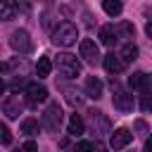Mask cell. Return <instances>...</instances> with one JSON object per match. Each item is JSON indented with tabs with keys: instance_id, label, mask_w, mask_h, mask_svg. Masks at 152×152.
Returning <instances> with one entry per match:
<instances>
[{
	"instance_id": "4",
	"label": "cell",
	"mask_w": 152,
	"mask_h": 152,
	"mask_svg": "<svg viewBox=\"0 0 152 152\" xmlns=\"http://www.w3.org/2000/svg\"><path fill=\"white\" fill-rule=\"evenodd\" d=\"M10 48H12L14 52H21V55L31 52V50H33V43H31L28 31H26V28H17V31H12V36H10Z\"/></svg>"
},
{
	"instance_id": "15",
	"label": "cell",
	"mask_w": 152,
	"mask_h": 152,
	"mask_svg": "<svg viewBox=\"0 0 152 152\" xmlns=\"http://www.w3.org/2000/svg\"><path fill=\"white\" fill-rule=\"evenodd\" d=\"M86 90H88V95L90 97H102V81L97 78V76H88L86 78Z\"/></svg>"
},
{
	"instance_id": "25",
	"label": "cell",
	"mask_w": 152,
	"mask_h": 152,
	"mask_svg": "<svg viewBox=\"0 0 152 152\" xmlns=\"http://www.w3.org/2000/svg\"><path fill=\"white\" fill-rule=\"evenodd\" d=\"M21 152H38V145H36L33 140H26L24 147H21Z\"/></svg>"
},
{
	"instance_id": "8",
	"label": "cell",
	"mask_w": 152,
	"mask_h": 152,
	"mask_svg": "<svg viewBox=\"0 0 152 152\" xmlns=\"http://www.w3.org/2000/svg\"><path fill=\"white\" fill-rule=\"evenodd\" d=\"M48 100V88L40 86V83H28L26 86V102L31 107H36L38 102H45Z\"/></svg>"
},
{
	"instance_id": "20",
	"label": "cell",
	"mask_w": 152,
	"mask_h": 152,
	"mask_svg": "<svg viewBox=\"0 0 152 152\" xmlns=\"http://www.w3.org/2000/svg\"><path fill=\"white\" fill-rule=\"evenodd\" d=\"M50 71H52L50 57H38V62H36V74H38L40 78H45V76H50Z\"/></svg>"
},
{
	"instance_id": "19",
	"label": "cell",
	"mask_w": 152,
	"mask_h": 152,
	"mask_svg": "<svg viewBox=\"0 0 152 152\" xmlns=\"http://www.w3.org/2000/svg\"><path fill=\"white\" fill-rule=\"evenodd\" d=\"M100 43H102V45H109V48L116 43L114 26H102V28H100Z\"/></svg>"
},
{
	"instance_id": "6",
	"label": "cell",
	"mask_w": 152,
	"mask_h": 152,
	"mask_svg": "<svg viewBox=\"0 0 152 152\" xmlns=\"http://www.w3.org/2000/svg\"><path fill=\"white\" fill-rule=\"evenodd\" d=\"M78 52H81V57H83L88 64H97V62H100V48H97V43L90 40V38H83V40L78 43Z\"/></svg>"
},
{
	"instance_id": "21",
	"label": "cell",
	"mask_w": 152,
	"mask_h": 152,
	"mask_svg": "<svg viewBox=\"0 0 152 152\" xmlns=\"http://www.w3.org/2000/svg\"><path fill=\"white\" fill-rule=\"evenodd\" d=\"M21 133L24 135H36L38 133V121L36 119H24L21 121Z\"/></svg>"
},
{
	"instance_id": "24",
	"label": "cell",
	"mask_w": 152,
	"mask_h": 152,
	"mask_svg": "<svg viewBox=\"0 0 152 152\" xmlns=\"http://www.w3.org/2000/svg\"><path fill=\"white\" fill-rule=\"evenodd\" d=\"M0 142L2 145H10L12 142V133H10V128L5 124H0Z\"/></svg>"
},
{
	"instance_id": "3",
	"label": "cell",
	"mask_w": 152,
	"mask_h": 152,
	"mask_svg": "<svg viewBox=\"0 0 152 152\" xmlns=\"http://www.w3.org/2000/svg\"><path fill=\"white\" fill-rule=\"evenodd\" d=\"M112 90H114V97H112L114 107H116L119 112H131V109H133V95H131L126 88H121L114 76H112Z\"/></svg>"
},
{
	"instance_id": "9",
	"label": "cell",
	"mask_w": 152,
	"mask_h": 152,
	"mask_svg": "<svg viewBox=\"0 0 152 152\" xmlns=\"http://www.w3.org/2000/svg\"><path fill=\"white\" fill-rule=\"evenodd\" d=\"M131 140H133V133H131L128 128H116V131L109 135V145H112V150H124Z\"/></svg>"
},
{
	"instance_id": "32",
	"label": "cell",
	"mask_w": 152,
	"mask_h": 152,
	"mask_svg": "<svg viewBox=\"0 0 152 152\" xmlns=\"http://www.w3.org/2000/svg\"><path fill=\"white\" fill-rule=\"evenodd\" d=\"M17 152H19V150H17Z\"/></svg>"
},
{
	"instance_id": "27",
	"label": "cell",
	"mask_w": 152,
	"mask_h": 152,
	"mask_svg": "<svg viewBox=\"0 0 152 152\" xmlns=\"http://www.w3.org/2000/svg\"><path fill=\"white\" fill-rule=\"evenodd\" d=\"M50 19H52V14H50V12H45V14H43V26H45V28L50 26Z\"/></svg>"
},
{
	"instance_id": "29",
	"label": "cell",
	"mask_w": 152,
	"mask_h": 152,
	"mask_svg": "<svg viewBox=\"0 0 152 152\" xmlns=\"http://www.w3.org/2000/svg\"><path fill=\"white\" fill-rule=\"evenodd\" d=\"M5 90H7V86H5V81H2V78H0V95H2V93H5Z\"/></svg>"
},
{
	"instance_id": "2",
	"label": "cell",
	"mask_w": 152,
	"mask_h": 152,
	"mask_svg": "<svg viewBox=\"0 0 152 152\" xmlns=\"http://www.w3.org/2000/svg\"><path fill=\"white\" fill-rule=\"evenodd\" d=\"M57 71L64 76V78H76V76H81V62L74 57V55H69V52H62V55H57Z\"/></svg>"
},
{
	"instance_id": "14",
	"label": "cell",
	"mask_w": 152,
	"mask_h": 152,
	"mask_svg": "<svg viewBox=\"0 0 152 152\" xmlns=\"http://www.w3.org/2000/svg\"><path fill=\"white\" fill-rule=\"evenodd\" d=\"M119 59H121L124 64L135 62V59H138V45H135V43H126V45L121 48V52H119Z\"/></svg>"
},
{
	"instance_id": "13",
	"label": "cell",
	"mask_w": 152,
	"mask_h": 152,
	"mask_svg": "<svg viewBox=\"0 0 152 152\" xmlns=\"http://www.w3.org/2000/svg\"><path fill=\"white\" fill-rule=\"evenodd\" d=\"M17 14V0H0V19L10 21Z\"/></svg>"
},
{
	"instance_id": "28",
	"label": "cell",
	"mask_w": 152,
	"mask_h": 152,
	"mask_svg": "<svg viewBox=\"0 0 152 152\" xmlns=\"http://www.w3.org/2000/svg\"><path fill=\"white\" fill-rule=\"evenodd\" d=\"M21 86H24V81H19V78H14V81H12V90H14V93H17Z\"/></svg>"
},
{
	"instance_id": "31",
	"label": "cell",
	"mask_w": 152,
	"mask_h": 152,
	"mask_svg": "<svg viewBox=\"0 0 152 152\" xmlns=\"http://www.w3.org/2000/svg\"><path fill=\"white\" fill-rule=\"evenodd\" d=\"M95 152H102V150H95Z\"/></svg>"
},
{
	"instance_id": "11",
	"label": "cell",
	"mask_w": 152,
	"mask_h": 152,
	"mask_svg": "<svg viewBox=\"0 0 152 152\" xmlns=\"http://www.w3.org/2000/svg\"><path fill=\"white\" fill-rule=\"evenodd\" d=\"M21 109H24V104L19 102V97L12 95V97H5V100H2V112H5L10 119H17V116L21 114Z\"/></svg>"
},
{
	"instance_id": "23",
	"label": "cell",
	"mask_w": 152,
	"mask_h": 152,
	"mask_svg": "<svg viewBox=\"0 0 152 152\" xmlns=\"http://www.w3.org/2000/svg\"><path fill=\"white\" fill-rule=\"evenodd\" d=\"M64 95H66V100H69L71 104H81V102H83V97H81L76 90H71V88H64Z\"/></svg>"
},
{
	"instance_id": "30",
	"label": "cell",
	"mask_w": 152,
	"mask_h": 152,
	"mask_svg": "<svg viewBox=\"0 0 152 152\" xmlns=\"http://www.w3.org/2000/svg\"><path fill=\"white\" fill-rule=\"evenodd\" d=\"M145 152H152V145H150V140L145 142Z\"/></svg>"
},
{
	"instance_id": "26",
	"label": "cell",
	"mask_w": 152,
	"mask_h": 152,
	"mask_svg": "<svg viewBox=\"0 0 152 152\" xmlns=\"http://www.w3.org/2000/svg\"><path fill=\"white\" fill-rule=\"evenodd\" d=\"M135 131H138L140 135H147V124H145V121H135Z\"/></svg>"
},
{
	"instance_id": "5",
	"label": "cell",
	"mask_w": 152,
	"mask_h": 152,
	"mask_svg": "<svg viewBox=\"0 0 152 152\" xmlns=\"http://www.w3.org/2000/svg\"><path fill=\"white\" fill-rule=\"evenodd\" d=\"M40 124H43L45 131H57L59 124H62V107H59L57 102H50V104L45 107V112H43Z\"/></svg>"
},
{
	"instance_id": "10",
	"label": "cell",
	"mask_w": 152,
	"mask_h": 152,
	"mask_svg": "<svg viewBox=\"0 0 152 152\" xmlns=\"http://www.w3.org/2000/svg\"><path fill=\"white\" fill-rule=\"evenodd\" d=\"M128 83H131V88H133V90H140L142 95H147V93H150V76H147V74H142V71L133 74V76L128 78Z\"/></svg>"
},
{
	"instance_id": "17",
	"label": "cell",
	"mask_w": 152,
	"mask_h": 152,
	"mask_svg": "<svg viewBox=\"0 0 152 152\" xmlns=\"http://www.w3.org/2000/svg\"><path fill=\"white\" fill-rule=\"evenodd\" d=\"M83 131H86V121H83L78 114H71V116H69V133H71V135H81Z\"/></svg>"
},
{
	"instance_id": "22",
	"label": "cell",
	"mask_w": 152,
	"mask_h": 152,
	"mask_svg": "<svg viewBox=\"0 0 152 152\" xmlns=\"http://www.w3.org/2000/svg\"><path fill=\"white\" fill-rule=\"evenodd\" d=\"M76 152H95V142L93 140H78L76 142Z\"/></svg>"
},
{
	"instance_id": "1",
	"label": "cell",
	"mask_w": 152,
	"mask_h": 152,
	"mask_svg": "<svg viewBox=\"0 0 152 152\" xmlns=\"http://www.w3.org/2000/svg\"><path fill=\"white\" fill-rule=\"evenodd\" d=\"M76 38H78V28H76V24H71V21H59L55 28H52V45H57V48H69V45H74L76 43Z\"/></svg>"
},
{
	"instance_id": "7",
	"label": "cell",
	"mask_w": 152,
	"mask_h": 152,
	"mask_svg": "<svg viewBox=\"0 0 152 152\" xmlns=\"http://www.w3.org/2000/svg\"><path fill=\"white\" fill-rule=\"evenodd\" d=\"M90 128H93L97 135H107V133H112V121H109L100 109H93V112H90Z\"/></svg>"
},
{
	"instance_id": "16",
	"label": "cell",
	"mask_w": 152,
	"mask_h": 152,
	"mask_svg": "<svg viewBox=\"0 0 152 152\" xmlns=\"http://www.w3.org/2000/svg\"><path fill=\"white\" fill-rule=\"evenodd\" d=\"M114 33H116V40H119V38H133V36H135V26H133L131 21H119V24L114 26Z\"/></svg>"
},
{
	"instance_id": "12",
	"label": "cell",
	"mask_w": 152,
	"mask_h": 152,
	"mask_svg": "<svg viewBox=\"0 0 152 152\" xmlns=\"http://www.w3.org/2000/svg\"><path fill=\"white\" fill-rule=\"evenodd\" d=\"M102 64H104V69H107L109 74H114V76H116V74H121V71H124V66H126V64H124V62L119 59V55H114V52L104 55Z\"/></svg>"
},
{
	"instance_id": "18",
	"label": "cell",
	"mask_w": 152,
	"mask_h": 152,
	"mask_svg": "<svg viewBox=\"0 0 152 152\" xmlns=\"http://www.w3.org/2000/svg\"><path fill=\"white\" fill-rule=\"evenodd\" d=\"M102 10L109 17H119L124 12V5H121V0H102Z\"/></svg>"
}]
</instances>
